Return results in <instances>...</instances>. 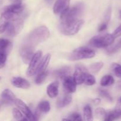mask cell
Returning <instances> with one entry per match:
<instances>
[{
    "label": "cell",
    "instance_id": "obj_17",
    "mask_svg": "<svg viewBox=\"0 0 121 121\" xmlns=\"http://www.w3.org/2000/svg\"><path fill=\"white\" fill-rule=\"evenodd\" d=\"M59 83L57 81L52 83L48 86L47 89V93L50 98H54L59 94Z\"/></svg>",
    "mask_w": 121,
    "mask_h": 121
},
{
    "label": "cell",
    "instance_id": "obj_27",
    "mask_svg": "<svg viewBox=\"0 0 121 121\" xmlns=\"http://www.w3.org/2000/svg\"><path fill=\"white\" fill-rule=\"evenodd\" d=\"M47 76V72L44 71V72H41V73H37V76L36 78H35V83L37 85H41L46 80V78Z\"/></svg>",
    "mask_w": 121,
    "mask_h": 121
},
{
    "label": "cell",
    "instance_id": "obj_11",
    "mask_svg": "<svg viewBox=\"0 0 121 121\" xmlns=\"http://www.w3.org/2000/svg\"><path fill=\"white\" fill-rule=\"evenodd\" d=\"M87 73V69L83 65H78L76 66L75 72L73 78H74L77 85H81L83 83L84 78Z\"/></svg>",
    "mask_w": 121,
    "mask_h": 121
},
{
    "label": "cell",
    "instance_id": "obj_8",
    "mask_svg": "<svg viewBox=\"0 0 121 121\" xmlns=\"http://www.w3.org/2000/svg\"><path fill=\"white\" fill-rule=\"evenodd\" d=\"M34 48L35 47L25 43L21 46L20 48V55L24 63L26 64H29L34 54Z\"/></svg>",
    "mask_w": 121,
    "mask_h": 121
},
{
    "label": "cell",
    "instance_id": "obj_29",
    "mask_svg": "<svg viewBox=\"0 0 121 121\" xmlns=\"http://www.w3.org/2000/svg\"><path fill=\"white\" fill-rule=\"evenodd\" d=\"M111 68L115 75L121 79V65L117 63H113L112 64Z\"/></svg>",
    "mask_w": 121,
    "mask_h": 121
},
{
    "label": "cell",
    "instance_id": "obj_36",
    "mask_svg": "<svg viewBox=\"0 0 121 121\" xmlns=\"http://www.w3.org/2000/svg\"><path fill=\"white\" fill-rule=\"evenodd\" d=\"M112 35L114 37L115 39L118 37L121 36V24L114 31Z\"/></svg>",
    "mask_w": 121,
    "mask_h": 121
},
{
    "label": "cell",
    "instance_id": "obj_22",
    "mask_svg": "<svg viewBox=\"0 0 121 121\" xmlns=\"http://www.w3.org/2000/svg\"><path fill=\"white\" fill-rule=\"evenodd\" d=\"M50 110V105L49 102L46 100L41 101L39 103L37 108V111L41 113H46Z\"/></svg>",
    "mask_w": 121,
    "mask_h": 121
},
{
    "label": "cell",
    "instance_id": "obj_23",
    "mask_svg": "<svg viewBox=\"0 0 121 121\" xmlns=\"http://www.w3.org/2000/svg\"><path fill=\"white\" fill-rule=\"evenodd\" d=\"M114 83V79L109 74L105 75L100 80V85L102 86H109Z\"/></svg>",
    "mask_w": 121,
    "mask_h": 121
},
{
    "label": "cell",
    "instance_id": "obj_38",
    "mask_svg": "<svg viewBox=\"0 0 121 121\" xmlns=\"http://www.w3.org/2000/svg\"><path fill=\"white\" fill-rule=\"evenodd\" d=\"M100 101H101V100H100V99H99V98H96V99H95L94 100H93L94 104H95L96 105H99V104L100 103Z\"/></svg>",
    "mask_w": 121,
    "mask_h": 121
},
{
    "label": "cell",
    "instance_id": "obj_5",
    "mask_svg": "<svg viewBox=\"0 0 121 121\" xmlns=\"http://www.w3.org/2000/svg\"><path fill=\"white\" fill-rule=\"evenodd\" d=\"M95 56V52L86 47H80L74 50L70 56L71 60H78L85 59H91Z\"/></svg>",
    "mask_w": 121,
    "mask_h": 121
},
{
    "label": "cell",
    "instance_id": "obj_16",
    "mask_svg": "<svg viewBox=\"0 0 121 121\" xmlns=\"http://www.w3.org/2000/svg\"><path fill=\"white\" fill-rule=\"evenodd\" d=\"M11 83L15 87L21 89H28L30 84L26 79L21 77H14L12 78Z\"/></svg>",
    "mask_w": 121,
    "mask_h": 121
},
{
    "label": "cell",
    "instance_id": "obj_33",
    "mask_svg": "<svg viewBox=\"0 0 121 121\" xmlns=\"http://www.w3.org/2000/svg\"><path fill=\"white\" fill-rule=\"evenodd\" d=\"M7 52L3 50H0V69L4 67L7 60Z\"/></svg>",
    "mask_w": 121,
    "mask_h": 121
},
{
    "label": "cell",
    "instance_id": "obj_10",
    "mask_svg": "<svg viewBox=\"0 0 121 121\" xmlns=\"http://www.w3.org/2000/svg\"><path fill=\"white\" fill-rule=\"evenodd\" d=\"M14 104H15V105L17 106L18 108L22 112V113L24 115L25 117H26L28 120H35L34 115L33 114V113H32L31 111H30L29 108L27 106V105H26L23 101H22V100H20V99H16L15 100V101H14Z\"/></svg>",
    "mask_w": 121,
    "mask_h": 121
},
{
    "label": "cell",
    "instance_id": "obj_34",
    "mask_svg": "<svg viewBox=\"0 0 121 121\" xmlns=\"http://www.w3.org/2000/svg\"><path fill=\"white\" fill-rule=\"evenodd\" d=\"M99 93L100 94V95L101 96H102L103 98H105L106 100H108L109 102L112 101V98L111 97V95L108 92H107L104 89H99Z\"/></svg>",
    "mask_w": 121,
    "mask_h": 121
},
{
    "label": "cell",
    "instance_id": "obj_24",
    "mask_svg": "<svg viewBox=\"0 0 121 121\" xmlns=\"http://www.w3.org/2000/svg\"><path fill=\"white\" fill-rule=\"evenodd\" d=\"M104 66V63L101 62H96L92 64L89 67V70L92 73H97L101 70Z\"/></svg>",
    "mask_w": 121,
    "mask_h": 121
},
{
    "label": "cell",
    "instance_id": "obj_18",
    "mask_svg": "<svg viewBox=\"0 0 121 121\" xmlns=\"http://www.w3.org/2000/svg\"><path fill=\"white\" fill-rule=\"evenodd\" d=\"M70 73V68L69 66H64L54 71L53 73V76L54 78L57 79H63L66 76H69Z\"/></svg>",
    "mask_w": 121,
    "mask_h": 121
},
{
    "label": "cell",
    "instance_id": "obj_1",
    "mask_svg": "<svg viewBox=\"0 0 121 121\" xmlns=\"http://www.w3.org/2000/svg\"><path fill=\"white\" fill-rule=\"evenodd\" d=\"M50 36L49 30L46 26H40L29 33L25 40V44L35 47L44 42Z\"/></svg>",
    "mask_w": 121,
    "mask_h": 121
},
{
    "label": "cell",
    "instance_id": "obj_28",
    "mask_svg": "<svg viewBox=\"0 0 121 121\" xmlns=\"http://www.w3.org/2000/svg\"><path fill=\"white\" fill-rule=\"evenodd\" d=\"M11 46V43L8 40L0 39V50L5 51L7 53V50Z\"/></svg>",
    "mask_w": 121,
    "mask_h": 121
},
{
    "label": "cell",
    "instance_id": "obj_9",
    "mask_svg": "<svg viewBox=\"0 0 121 121\" xmlns=\"http://www.w3.org/2000/svg\"><path fill=\"white\" fill-rule=\"evenodd\" d=\"M16 17L17 15L15 14H13L8 12L2 11L0 17V34L5 31L10 21Z\"/></svg>",
    "mask_w": 121,
    "mask_h": 121
},
{
    "label": "cell",
    "instance_id": "obj_15",
    "mask_svg": "<svg viewBox=\"0 0 121 121\" xmlns=\"http://www.w3.org/2000/svg\"><path fill=\"white\" fill-rule=\"evenodd\" d=\"M24 9V7L21 3L14 4L5 7L2 9V11L8 12L13 14L18 15L21 13Z\"/></svg>",
    "mask_w": 121,
    "mask_h": 121
},
{
    "label": "cell",
    "instance_id": "obj_43",
    "mask_svg": "<svg viewBox=\"0 0 121 121\" xmlns=\"http://www.w3.org/2000/svg\"><path fill=\"white\" fill-rule=\"evenodd\" d=\"M0 79H1V77H0Z\"/></svg>",
    "mask_w": 121,
    "mask_h": 121
},
{
    "label": "cell",
    "instance_id": "obj_13",
    "mask_svg": "<svg viewBox=\"0 0 121 121\" xmlns=\"http://www.w3.org/2000/svg\"><path fill=\"white\" fill-rule=\"evenodd\" d=\"M70 0H56L53 6L54 14H62L69 7Z\"/></svg>",
    "mask_w": 121,
    "mask_h": 121
},
{
    "label": "cell",
    "instance_id": "obj_4",
    "mask_svg": "<svg viewBox=\"0 0 121 121\" xmlns=\"http://www.w3.org/2000/svg\"><path fill=\"white\" fill-rule=\"evenodd\" d=\"M114 40L115 37L112 34H106L94 37L90 40L89 44L96 48H104L112 45Z\"/></svg>",
    "mask_w": 121,
    "mask_h": 121
},
{
    "label": "cell",
    "instance_id": "obj_31",
    "mask_svg": "<svg viewBox=\"0 0 121 121\" xmlns=\"http://www.w3.org/2000/svg\"><path fill=\"white\" fill-rule=\"evenodd\" d=\"M13 115L14 118L16 120L18 121H27L28 120L27 118H25L24 117H23L21 112H20V110H18L17 108H14L13 109Z\"/></svg>",
    "mask_w": 121,
    "mask_h": 121
},
{
    "label": "cell",
    "instance_id": "obj_21",
    "mask_svg": "<svg viewBox=\"0 0 121 121\" xmlns=\"http://www.w3.org/2000/svg\"><path fill=\"white\" fill-rule=\"evenodd\" d=\"M72 100V96L70 95L69 94H66L64 95L63 96L59 98V99L57 101V105L58 108H64L65 106H67L69 105L71 103Z\"/></svg>",
    "mask_w": 121,
    "mask_h": 121
},
{
    "label": "cell",
    "instance_id": "obj_25",
    "mask_svg": "<svg viewBox=\"0 0 121 121\" xmlns=\"http://www.w3.org/2000/svg\"><path fill=\"white\" fill-rule=\"evenodd\" d=\"M83 117L84 119L86 121H90L93 119L92 109H91V107L89 105H86L84 108Z\"/></svg>",
    "mask_w": 121,
    "mask_h": 121
},
{
    "label": "cell",
    "instance_id": "obj_35",
    "mask_svg": "<svg viewBox=\"0 0 121 121\" xmlns=\"http://www.w3.org/2000/svg\"><path fill=\"white\" fill-rule=\"evenodd\" d=\"M63 121H82V117L80 116V115L79 113H72L70 115V117L69 119H63Z\"/></svg>",
    "mask_w": 121,
    "mask_h": 121
},
{
    "label": "cell",
    "instance_id": "obj_19",
    "mask_svg": "<svg viewBox=\"0 0 121 121\" xmlns=\"http://www.w3.org/2000/svg\"><path fill=\"white\" fill-rule=\"evenodd\" d=\"M1 98L5 103L14 102L16 99L15 95L9 89H6L1 93Z\"/></svg>",
    "mask_w": 121,
    "mask_h": 121
},
{
    "label": "cell",
    "instance_id": "obj_32",
    "mask_svg": "<svg viewBox=\"0 0 121 121\" xmlns=\"http://www.w3.org/2000/svg\"><path fill=\"white\" fill-rule=\"evenodd\" d=\"M121 48V40H119L117 43L113 45V46H111V47L107 50V52L109 54H113V53H115L117 51L119 50V49Z\"/></svg>",
    "mask_w": 121,
    "mask_h": 121
},
{
    "label": "cell",
    "instance_id": "obj_37",
    "mask_svg": "<svg viewBox=\"0 0 121 121\" xmlns=\"http://www.w3.org/2000/svg\"><path fill=\"white\" fill-rule=\"evenodd\" d=\"M106 28H107V23L105 22L99 26L98 30H99V31H103L105 30Z\"/></svg>",
    "mask_w": 121,
    "mask_h": 121
},
{
    "label": "cell",
    "instance_id": "obj_7",
    "mask_svg": "<svg viewBox=\"0 0 121 121\" xmlns=\"http://www.w3.org/2000/svg\"><path fill=\"white\" fill-rule=\"evenodd\" d=\"M23 26V20L21 18H18L16 17L14 19L12 20L8 24L6 31L7 35L9 36H15L18 34L21 30Z\"/></svg>",
    "mask_w": 121,
    "mask_h": 121
},
{
    "label": "cell",
    "instance_id": "obj_30",
    "mask_svg": "<svg viewBox=\"0 0 121 121\" xmlns=\"http://www.w3.org/2000/svg\"><path fill=\"white\" fill-rule=\"evenodd\" d=\"M105 110L102 108H98L95 111V115L97 119H105L106 115Z\"/></svg>",
    "mask_w": 121,
    "mask_h": 121
},
{
    "label": "cell",
    "instance_id": "obj_3",
    "mask_svg": "<svg viewBox=\"0 0 121 121\" xmlns=\"http://www.w3.org/2000/svg\"><path fill=\"white\" fill-rule=\"evenodd\" d=\"M84 6L82 4H78L70 9L69 8L61 14V22H72L78 20L83 10Z\"/></svg>",
    "mask_w": 121,
    "mask_h": 121
},
{
    "label": "cell",
    "instance_id": "obj_42",
    "mask_svg": "<svg viewBox=\"0 0 121 121\" xmlns=\"http://www.w3.org/2000/svg\"><path fill=\"white\" fill-rule=\"evenodd\" d=\"M119 15H120V17L121 18V10L120 11V13H119Z\"/></svg>",
    "mask_w": 121,
    "mask_h": 121
},
{
    "label": "cell",
    "instance_id": "obj_6",
    "mask_svg": "<svg viewBox=\"0 0 121 121\" xmlns=\"http://www.w3.org/2000/svg\"><path fill=\"white\" fill-rule=\"evenodd\" d=\"M41 56H42V52L41 51H38L37 53H34V56L29 63V66L26 72L27 76L31 77L36 74L41 62Z\"/></svg>",
    "mask_w": 121,
    "mask_h": 121
},
{
    "label": "cell",
    "instance_id": "obj_39",
    "mask_svg": "<svg viewBox=\"0 0 121 121\" xmlns=\"http://www.w3.org/2000/svg\"><path fill=\"white\" fill-rule=\"evenodd\" d=\"M117 86H118V88L121 89V80H119V81L118 82V83H117Z\"/></svg>",
    "mask_w": 121,
    "mask_h": 121
},
{
    "label": "cell",
    "instance_id": "obj_12",
    "mask_svg": "<svg viewBox=\"0 0 121 121\" xmlns=\"http://www.w3.org/2000/svg\"><path fill=\"white\" fill-rule=\"evenodd\" d=\"M63 87L67 93H74L76 90V83L73 77L67 76L63 79Z\"/></svg>",
    "mask_w": 121,
    "mask_h": 121
},
{
    "label": "cell",
    "instance_id": "obj_40",
    "mask_svg": "<svg viewBox=\"0 0 121 121\" xmlns=\"http://www.w3.org/2000/svg\"><path fill=\"white\" fill-rule=\"evenodd\" d=\"M45 1H46V2H47V3L50 4L51 2H52V1H53V0H45Z\"/></svg>",
    "mask_w": 121,
    "mask_h": 121
},
{
    "label": "cell",
    "instance_id": "obj_2",
    "mask_svg": "<svg viewBox=\"0 0 121 121\" xmlns=\"http://www.w3.org/2000/svg\"><path fill=\"white\" fill-rule=\"evenodd\" d=\"M84 24L83 20H78L72 22H60L59 28L61 33L66 35H73L77 34Z\"/></svg>",
    "mask_w": 121,
    "mask_h": 121
},
{
    "label": "cell",
    "instance_id": "obj_41",
    "mask_svg": "<svg viewBox=\"0 0 121 121\" xmlns=\"http://www.w3.org/2000/svg\"><path fill=\"white\" fill-rule=\"evenodd\" d=\"M118 102H121V97L119 98V99H118Z\"/></svg>",
    "mask_w": 121,
    "mask_h": 121
},
{
    "label": "cell",
    "instance_id": "obj_20",
    "mask_svg": "<svg viewBox=\"0 0 121 121\" xmlns=\"http://www.w3.org/2000/svg\"><path fill=\"white\" fill-rule=\"evenodd\" d=\"M50 59L51 55L49 53L46 54V55L43 57V58L41 59L40 66H39V69H38L36 74L37 73H41V72H44V71H46V69H47V66H48V64H49L50 61Z\"/></svg>",
    "mask_w": 121,
    "mask_h": 121
},
{
    "label": "cell",
    "instance_id": "obj_26",
    "mask_svg": "<svg viewBox=\"0 0 121 121\" xmlns=\"http://www.w3.org/2000/svg\"><path fill=\"white\" fill-rule=\"evenodd\" d=\"M83 83L87 86H92L96 83V79L93 75L91 74H89L88 72L85 75L84 78Z\"/></svg>",
    "mask_w": 121,
    "mask_h": 121
},
{
    "label": "cell",
    "instance_id": "obj_14",
    "mask_svg": "<svg viewBox=\"0 0 121 121\" xmlns=\"http://www.w3.org/2000/svg\"><path fill=\"white\" fill-rule=\"evenodd\" d=\"M117 119H121V102H118L117 104L114 111H111L109 113H106V117L104 120L111 121Z\"/></svg>",
    "mask_w": 121,
    "mask_h": 121
}]
</instances>
